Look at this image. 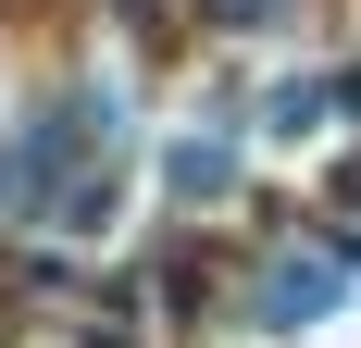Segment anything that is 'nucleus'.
<instances>
[{
	"mask_svg": "<svg viewBox=\"0 0 361 348\" xmlns=\"http://www.w3.org/2000/svg\"><path fill=\"white\" fill-rule=\"evenodd\" d=\"M224 174H237L224 137H175V199H224Z\"/></svg>",
	"mask_w": 361,
	"mask_h": 348,
	"instance_id": "1",
	"label": "nucleus"
},
{
	"mask_svg": "<svg viewBox=\"0 0 361 348\" xmlns=\"http://www.w3.org/2000/svg\"><path fill=\"white\" fill-rule=\"evenodd\" d=\"M324 299H336V274H324V261H287V274H274V299H262V311H274V323H299V311H324Z\"/></svg>",
	"mask_w": 361,
	"mask_h": 348,
	"instance_id": "2",
	"label": "nucleus"
},
{
	"mask_svg": "<svg viewBox=\"0 0 361 348\" xmlns=\"http://www.w3.org/2000/svg\"><path fill=\"white\" fill-rule=\"evenodd\" d=\"M299 125H324V87L299 75V87H274V137H299Z\"/></svg>",
	"mask_w": 361,
	"mask_h": 348,
	"instance_id": "3",
	"label": "nucleus"
}]
</instances>
